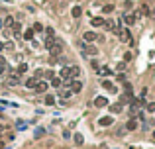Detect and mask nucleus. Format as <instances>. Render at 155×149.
Listing matches in <instances>:
<instances>
[{"label": "nucleus", "mask_w": 155, "mask_h": 149, "mask_svg": "<svg viewBox=\"0 0 155 149\" xmlns=\"http://www.w3.org/2000/svg\"><path fill=\"white\" fill-rule=\"evenodd\" d=\"M137 18H139V14H137V12H134V14H126V16L122 18V22H126L128 26H134Z\"/></svg>", "instance_id": "nucleus-1"}, {"label": "nucleus", "mask_w": 155, "mask_h": 149, "mask_svg": "<svg viewBox=\"0 0 155 149\" xmlns=\"http://www.w3.org/2000/svg\"><path fill=\"white\" fill-rule=\"evenodd\" d=\"M59 78H61V81H65V83H67V81H73V77H71V67H63V69H61Z\"/></svg>", "instance_id": "nucleus-2"}, {"label": "nucleus", "mask_w": 155, "mask_h": 149, "mask_svg": "<svg viewBox=\"0 0 155 149\" xmlns=\"http://www.w3.org/2000/svg\"><path fill=\"white\" fill-rule=\"evenodd\" d=\"M8 86H16V84H20V75L18 73H10V78L6 81Z\"/></svg>", "instance_id": "nucleus-3"}, {"label": "nucleus", "mask_w": 155, "mask_h": 149, "mask_svg": "<svg viewBox=\"0 0 155 149\" xmlns=\"http://www.w3.org/2000/svg\"><path fill=\"white\" fill-rule=\"evenodd\" d=\"M47 86H49V84H47L45 81H38V84L33 86V90H35V92H39V94H43V92L47 90Z\"/></svg>", "instance_id": "nucleus-4"}, {"label": "nucleus", "mask_w": 155, "mask_h": 149, "mask_svg": "<svg viewBox=\"0 0 155 149\" xmlns=\"http://www.w3.org/2000/svg\"><path fill=\"white\" fill-rule=\"evenodd\" d=\"M71 90H73V94L81 92V90H83V83H81V81H77V78H73V81H71Z\"/></svg>", "instance_id": "nucleus-5"}, {"label": "nucleus", "mask_w": 155, "mask_h": 149, "mask_svg": "<svg viewBox=\"0 0 155 149\" xmlns=\"http://www.w3.org/2000/svg\"><path fill=\"white\" fill-rule=\"evenodd\" d=\"M112 124H114V118L112 116H104V118L98 120V126H102V128H108V126H112Z\"/></svg>", "instance_id": "nucleus-6"}, {"label": "nucleus", "mask_w": 155, "mask_h": 149, "mask_svg": "<svg viewBox=\"0 0 155 149\" xmlns=\"http://www.w3.org/2000/svg\"><path fill=\"white\" fill-rule=\"evenodd\" d=\"M81 49H83L86 55H96L98 53V49L96 47H92V45H86V43H81Z\"/></svg>", "instance_id": "nucleus-7"}, {"label": "nucleus", "mask_w": 155, "mask_h": 149, "mask_svg": "<svg viewBox=\"0 0 155 149\" xmlns=\"http://www.w3.org/2000/svg\"><path fill=\"white\" fill-rule=\"evenodd\" d=\"M94 106H96V108L108 106V98H106V96H96V98H94Z\"/></svg>", "instance_id": "nucleus-8"}, {"label": "nucleus", "mask_w": 155, "mask_h": 149, "mask_svg": "<svg viewBox=\"0 0 155 149\" xmlns=\"http://www.w3.org/2000/svg\"><path fill=\"white\" fill-rule=\"evenodd\" d=\"M83 39H84V43H92V41L96 39V33H94V32H84Z\"/></svg>", "instance_id": "nucleus-9"}, {"label": "nucleus", "mask_w": 155, "mask_h": 149, "mask_svg": "<svg viewBox=\"0 0 155 149\" xmlns=\"http://www.w3.org/2000/svg\"><path fill=\"white\" fill-rule=\"evenodd\" d=\"M126 130H128V131H136V130H137V120H136V118L128 120V124H126Z\"/></svg>", "instance_id": "nucleus-10"}, {"label": "nucleus", "mask_w": 155, "mask_h": 149, "mask_svg": "<svg viewBox=\"0 0 155 149\" xmlns=\"http://www.w3.org/2000/svg\"><path fill=\"white\" fill-rule=\"evenodd\" d=\"M71 16H73V18H81V16H83V8H81V6H73Z\"/></svg>", "instance_id": "nucleus-11"}, {"label": "nucleus", "mask_w": 155, "mask_h": 149, "mask_svg": "<svg viewBox=\"0 0 155 149\" xmlns=\"http://www.w3.org/2000/svg\"><path fill=\"white\" fill-rule=\"evenodd\" d=\"M14 24H16V22H14V16H6L4 22H2V26H4V28H12Z\"/></svg>", "instance_id": "nucleus-12"}, {"label": "nucleus", "mask_w": 155, "mask_h": 149, "mask_svg": "<svg viewBox=\"0 0 155 149\" xmlns=\"http://www.w3.org/2000/svg\"><path fill=\"white\" fill-rule=\"evenodd\" d=\"M122 108H124V104H122V102L112 104V106H110V110H112V114H120V112H122Z\"/></svg>", "instance_id": "nucleus-13"}, {"label": "nucleus", "mask_w": 155, "mask_h": 149, "mask_svg": "<svg viewBox=\"0 0 155 149\" xmlns=\"http://www.w3.org/2000/svg\"><path fill=\"white\" fill-rule=\"evenodd\" d=\"M8 71V63L4 57H0V75H4V73Z\"/></svg>", "instance_id": "nucleus-14"}, {"label": "nucleus", "mask_w": 155, "mask_h": 149, "mask_svg": "<svg viewBox=\"0 0 155 149\" xmlns=\"http://www.w3.org/2000/svg\"><path fill=\"white\" fill-rule=\"evenodd\" d=\"M102 86L106 88V90H110V92H116V86L110 83V81H102Z\"/></svg>", "instance_id": "nucleus-15"}, {"label": "nucleus", "mask_w": 155, "mask_h": 149, "mask_svg": "<svg viewBox=\"0 0 155 149\" xmlns=\"http://www.w3.org/2000/svg\"><path fill=\"white\" fill-rule=\"evenodd\" d=\"M104 22H106L104 18H92V22H91V24H92L94 28H100V26H104Z\"/></svg>", "instance_id": "nucleus-16"}, {"label": "nucleus", "mask_w": 155, "mask_h": 149, "mask_svg": "<svg viewBox=\"0 0 155 149\" xmlns=\"http://www.w3.org/2000/svg\"><path fill=\"white\" fill-rule=\"evenodd\" d=\"M79 75H81V67L73 65V67H71V77H73V78H77Z\"/></svg>", "instance_id": "nucleus-17"}, {"label": "nucleus", "mask_w": 155, "mask_h": 149, "mask_svg": "<svg viewBox=\"0 0 155 149\" xmlns=\"http://www.w3.org/2000/svg\"><path fill=\"white\" fill-rule=\"evenodd\" d=\"M61 84H63V81H61L59 77H53V78H51V86H55V88H59Z\"/></svg>", "instance_id": "nucleus-18"}, {"label": "nucleus", "mask_w": 155, "mask_h": 149, "mask_svg": "<svg viewBox=\"0 0 155 149\" xmlns=\"http://www.w3.org/2000/svg\"><path fill=\"white\" fill-rule=\"evenodd\" d=\"M35 84H38V78H35V77H33V78H28V81H26V86H28V88H33Z\"/></svg>", "instance_id": "nucleus-19"}, {"label": "nucleus", "mask_w": 155, "mask_h": 149, "mask_svg": "<svg viewBox=\"0 0 155 149\" xmlns=\"http://www.w3.org/2000/svg\"><path fill=\"white\" fill-rule=\"evenodd\" d=\"M26 71H28V65H26V63H20V67H18V71H16V73H18V75H24Z\"/></svg>", "instance_id": "nucleus-20"}, {"label": "nucleus", "mask_w": 155, "mask_h": 149, "mask_svg": "<svg viewBox=\"0 0 155 149\" xmlns=\"http://www.w3.org/2000/svg\"><path fill=\"white\" fill-rule=\"evenodd\" d=\"M69 96H73V90H71V88H65V90H61V98H69Z\"/></svg>", "instance_id": "nucleus-21"}, {"label": "nucleus", "mask_w": 155, "mask_h": 149, "mask_svg": "<svg viewBox=\"0 0 155 149\" xmlns=\"http://www.w3.org/2000/svg\"><path fill=\"white\" fill-rule=\"evenodd\" d=\"M24 39L32 41V39H33V30H26V33H24Z\"/></svg>", "instance_id": "nucleus-22"}, {"label": "nucleus", "mask_w": 155, "mask_h": 149, "mask_svg": "<svg viewBox=\"0 0 155 149\" xmlns=\"http://www.w3.org/2000/svg\"><path fill=\"white\" fill-rule=\"evenodd\" d=\"M45 104H47V106H51V104H55V96H51V94H47V96H45Z\"/></svg>", "instance_id": "nucleus-23"}, {"label": "nucleus", "mask_w": 155, "mask_h": 149, "mask_svg": "<svg viewBox=\"0 0 155 149\" xmlns=\"http://www.w3.org/2000/svg\"><path fill=\"white\" fill-rule=\"evenodd\" d=\"M83 136H81V133H75V143H77V145H83Z\"/></svg>", "instance_id": "nucleus-24"}, {"label": "nucleus", "mask_w": 155, "mask_h": 149, "mask_svg": "<svg viewBox=\"0 0 155 149\" xmlns=\"http://www.w3.org/2000/svg\"><path fill=\"white\" fill-rule=\"evenodd\" d=\"M43 133H45V130H43V128H38L33 136H35V137H41V136H43Z\"/></svg>", "instance_id": "nucleus-25"}, {"label": "nucleus", "mask_w": 155, "mask_h": 149, "mask_svg": "<svg viewBox=\"0 0 155 149\" xmlns=\"http://www.w3.org/2000/svg\"><path fill=\"white\" fill-rule=\"evenodd\" d=\"M102 10H104V14H110L112 10H114V6H112V4H106V6H104Z\"/></svg>", "instance_id": "nucleus-26"}, {"label": "nucleus", "mask_w": 155, "mask_h": 149, "mask_svg": "<svg viewBox=\"0 0 155 149\" xmlns=\"http://www.w3.org/2000/svg\"><path fill=\"white\" fill-rule=\"evenodd\" d=\"M147 112H149V114H153V112H155V102H149L147 104Z\"/></svg>", "instance_id": "nucleus-27"}, {"label": "nucleus", "mask_w": 155, "mask_h": 149, "mask_svg": "<svg viewBox=\"0 0 155 149\" xmlns=\"http://www.w3.org/2000/svg\"><path fill=\"white\" fill-rule=\"evenodd\" d=\"M45 33H47V37H55V32H53V28H47Z\"/></svg>", "instance_id": "nucleus-28"}, {"label": "nucleus", "mask_w": 155, "mask_h": 149, "mask_svg": "<svg viewBox=\"0 0 155 149\" xmlns=\"http://www.w3.org/2000/svg\"><path fill=\"white\" fill-rule=\"evenodd\" d=\"M142 14H143V16H149V8H147V4H143V6H142Z\"/></svg>", "instance_id": "nucleus-29"}, {"label": "nucleus", "mask_w": 155, "mask_h": 149, "mask_svg": "<svg viewBox=\"0 0 155 149\" xmlns=\"http://www.w3.org/2000/svg\"><path fill=\"white\" fill-rule=\"evenodd\" d=\"M32 30H35V32H41V30H43V26H41V24H38V22H35V24H33V28Z\"/></svg>", "instance_id": "nucleus-30"}, {"label": "nucleus", "mask_w": 155, "mask_h": 149, "mask_svg": "<svg viewBox=\"0 0 155 149\" xmlns=\"http://www.w3.org/2000/svg\"><path fill=\"white\" fill-rule=\"evenodd\" d=\"M110 73L112 71H110L108 67H102V69H100V75H110Z\"/></svg>", "instance_id": "nucleus-31"}, {"label": "nucleus", "mask_w": 155, "mask_h": 149, "mask_svg": "<svg viewBox=\"0 0 155 149\" xmlns=\"http://www.w3.org/2000/svg\"><path fill=\"white\" fill-rule=\"evenodd\" d=\"M116 69H118V71H120V73H122L124 69H126V63H118V67H116Z\"/></svg>", "instance_id": "nucleus-32"}, {"label": "nucleus", "mask_w": 155, "mask_h": 149, "mask_svg": "<svg viewBox=\"0 0 155 149\" xmlns=\"http://www.w3.org/2000/svg\"><path fill=\"white\" fill-rule=\"evenodd\" d=\"M4 49H14V43H12V41H8V43H4Z\"/></svg>", "instance_id": "nucleus-33"}, {"label": "nucleus", "mask_w": 155, "mask_h": 149, "mask_svg": "<svg viewBox=\"0 0 155 149\" xmlns=\"http://www.w3.org/2000/svg\"><path fill=\"white\" fill-rule=\"evenodd\" d=\"M53 77H55V75H53V71H47L45 73V78H53Z\"/></svg>", "instance_id": "nucleus-34"}, {"label": "nucleus", "mask_w": 155, "mask_h": 149, "mask_svg": "<svg viewBox=\"0 0 155 149\" xmlns=\"http://www.w3.org/2000/svg\"><path fill=\"white\" fill-rule=\"evenodd\" d=\"M63 137H65V139H69V137H71V131L65 130V131H63Z\"/></svg>", "instance_id": "nucleus-35"}, {"label": "nucleus", "mask_w": 155, "mask_h": 149, "mask_svg": "<svg viewBox=\"0 0 155 149\" xmlns=\"http://www.w3.org/2000/svg\"><path fill=\"white\" fill-rule=\"evenodd\" d=\"M43 75H45V73H43V71H35V78H39V77H43Z\"/></svg>", "instance_id": "nucleus-36"}, {"label": "nucleus", "mask_w": 155, "mask_h": 149, "mask_svg": "<svg viewBox=\"0 0 155 149\" xmlns=\"http://www.w3.org/2000/svg\"><path fill=\"white\" fill-rule=\"evenodd\" d=\"M0 149H4V143H2V141H0Z\"/></svg>", "instance_id": "nucleus-37"}, {"label": "nucleus", "mask_w": 155, "mask_h": 149, "mask_svg": "<svg viewBox=\"0 0 155 149\" xmlns=\"http://www.w3.org/2000/svg\"><path fill=\"white\" fill-rule=\"evenodd\" d=\"M153 139H155V131H153Z\"/></svg>", "instance_id": "nucleus-38"}]
</instances>
